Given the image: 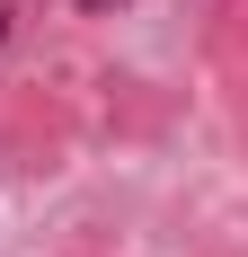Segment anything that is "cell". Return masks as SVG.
I'll list each match as a JSON object with an SVG mask.
<instances>
[{
    "instance_id": "6da1fadb",
    "label": "cell",
    "mask_w": 248,
    "mask_h": 257,
    "mask_svg": "<svg viewBox=\"0 0 248 257\" xmlns=\"http://www.w3.org/2000/svg\"><path fill=\"white\" fill-rule=\"evenodd\" d=\"M80 9H106V0H80Z\"/></svg>"
}]
</instances>
